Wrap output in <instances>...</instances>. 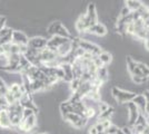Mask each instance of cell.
Returning a JSON list of instances; mask_svg holds the SVG:
<instances>
[{"mask_svg":"<svg viewBox=\"0 0 149 134\" xmlns=\"http://www.w3.org/2000/svg\"><path fill=\"white\" fill-rule=\"evenodd\" d=\"M47 34L52 36H59V37H63V38H69L72 39V36L70 35V32H68V29L62 25V22L60 21H54L49 25V27L47 28Z\"/></svg>","mask_w":149,"mask_h":134,"instance_id":"obj_1","label":"cell"},{"mask_svg":"<svg viewBox=\"0 0 149 134\" xmlns=\"http://www.w3.org/2000/svg\"><path fill=\"white\" fill-rule=\"evenodd\" d=\"M111 94L116 98V101L120 104H126L128 102H131L134 100V97L136 96V94L132 92H127V91L120 89L118 87H112Z\"/></svg>","mask_w":149,"mask_h":134,"instance_id":"obj_2","label":"cell"},{"mask_svg":"<svg viewBox=\"0 0 149 134\" xmlns=\"http://www.w3.org/2000/svg\"><path fill=\"white\" fill-rule=\"evenodd\" d=\"M36 126H37V116L36 114H33L27 119H22L20 125L17 128L21 133H30Z\"/></svg>","mask_w":149,"mask_h":134,"instance_id":"obj_3","label":"cell"},{"mask_svg":"<svg viewBox=\"0 0 149 134\" xmlns=\"http://www.w3.org/2000/svg\"><path fill=\"white\" fill-rule=\"evenodd\" d=\"M79 48H81L82 51H85V53L90 54L91 56H99L102 53L101 48L99 46L95 44H91L90 41H88L86 39H80L79 40Z\"/></svg>","mask_w":149,"mask_h":134,"instance_id":"obj_4","label":"cell"},{"mask_svg":"<svg viewBox=\"0 0 149 134\" xmlns=\"http://www.w3.org/2000/svg\"><path fill=\"white\" fill-rule=\"evenodd\" d=\"M126 106H127V109L129 112V120H128V125L129 128H132L136 123V120L138 119V116L140 114L139 112V109L136 106V104L132 102H128L126 103Z\"/></svg>","mask_w":149,"mask_h":134,"instance_id":"obj_5","label":"cell"},{"mask_svg":"<svg viewBox=\"0 0 149 134\" xmlns=\"http://www.w3.org/2000/svg\"><path fill=\"white\" fill-rule=\"evenodd\" d=\"M47 39L44 37H32L28 40L27 47L28 48H32V49H37V51H41L47 47Z\"/></svg>","mask_w":149,"mask_h":134,"instance_id":"obj_6","label":"cell"},{"mask_svg":"<svg viewBox=\"0 0 149 134\" xmlns=\"http://www.w3.org/2000/svg\"><path fill=\"white\" fill-rule=\"evenodd\" d=\"M29 38L27 37L25 32L20 30H13V37H11V44H15L17 46H27Z\"/></svg>","mask_w":149,"mask_h":134,"instance_id":"obj_7","label":"cell"},{"mask_svg":"<svg viewBox=\"0 0 149 134\" xmlns=\"http://www.w3.org/2000/svg\"><path fill=\"white\" fill-rule=\"evenodd\" d=\"M91 26L93 25H91L90 20L87 18L86 13L81 15L79 17V19L76 21V29H77V32H87V30Z\"/></svg>","mask_w":149,"mask_h":134,"instance_id":"obj_8","label":"cell"},{"mask_svg":"<svg viewBox=\"0 0 149 134\" xmlns=\"http://www.w3.org/2000/svg\"><path fill=\"white\" fill-rule=\"evenodd\" d=\"M8 89H9V92L13 94V96L15 97V100L16 101H20V98L22 97L24 94H26V91L25 88L22 87V85L21 84H11L10 86H8Z\"/></svg>","mask_w":149,"mask_h":134,"instance_id":"obj_9","label":"cell"},{"mask_svg":"<svg viewBox=\"0 0 149 134\" xmlns=\"http://www.w3.org/2000/svg\"><path fill=\"white\" fill-rule=\"evenodd\" d=\"M70 40L71 39L69 38H63V37H59V36H52L47 41V48H58L61 45L66 44V43H68Z\"/></svg>","mask_w":149,"mask_h":134,"instance_id":"obj_10","label":"cell"},{"mask_svg":"<svg viewBox=\"0 0 149 134\" xmlns=\"http://www.w3.org/2000/svg\"><path fill=\"white\" fill-rule=\"evenodd\" d=\"M87 18L90 20L91 25H96L98 22V15H97V10H96V5L95 4H89L87 8V13H86Z\"/></svg>","mask_w":149,"mask_h":134,"instance_id":"obj_11","label":"cell"},{"mask_svg":"<svg viewBox=\"0 0 149 134\" xmlns=\"http://www.w3.org/2000/svg\"><path fill=\"white\" fill-rule=\"evenodd\" d=\"M60 68L63 70V74H65L63 81H65V82H68V83H70V82L74 79L72 66H71V64H69V63H63V64L60 65Z\"/></svg>","mask_w":149,"mask_h":134,"instance_id":"obj_12","label":"cell"},{"mask_svg":"<svg viewBox=\"0 0 149 134\" xmlns=\"http://www.w3.org/2000/svg\"><path fill=\"white\" fill-rule=\"evenodd\" d=\"M87 32H90V34H95L97 36H105L107 34V28L104 24H100V22H97L96 25L91 26L89 29L87 30Z\"/></svg>","mask_w":149,"mask_h":134,"instance_id":"obj_13","label":"cell"},{"mask_svg":"<svg viewBox=\"0 0 149 134\" xmlns=\"http://www.w3.org/2000/svg\"><path fill=\"white\" fill-rule=\"evenodd\" d=\"M0 128H5V130H9L10 128H13L7 111H1L0 112Z\"/></svg>","mask_w":149,"mask_h":134,"instance_id":"obj_14","label":"cell"},{"mask_svg":"<svg viewBox=\"0 0 149 134\" xmlns=\"http://www.w3.org/2000/svg\"><path fill=\"white\" fill-rule=\"evenodd\" d=\"M131 102L136 104V106L139 109V112H140V113H143V114L145 113V107H146L147 102H146V100H145V97H143V94L136 95L135 97H134V100H132Z\"/></svg>","mask_w":149,"mask_h":134,"instance_id":"obj_15","label":"cell"},{"mask_svg":"<svg viewBox=\"0 0 149 134\" xmlns=\"http://www.w3.org/2000/svg\"><path fill=\"white\" fill-rule=\"evenodd\" d=\"M96 78L100 81L101 83L104 84L109 78V74H108V69L106 66H102L100 68H97V72H96Z\"/></svg>","mask_w":149,"mask_h":134,"instance_id":"obj_16","label":"cell"},{"mask_svg":"<svg viewBox=\"0 0 149 134\" xmlns=\"http://www.w3.org/2000/svg\"><path fill=\"white\" fill-rule=\"evenodd\" d=\"M125 4H126V7L130 11H138L141 8V6H143V2L138 1V0H127Z\"/></svg>","mask_w":149,"mask_h":134,"instance_id":"obj_17","label":"cell"},{"mask_svg":"<svg viewBox=\"0 0 149 134\" xmlns=\"http://www.w3.org/2000/svg\"><path fill=\"white\" fill-rule=\"evenodd\" d=\"M60 112L62 114V117L66 116L69 113H74V106L67 101V102H62L60 104Z\"/></svg>","mask_w":149,"mask_h":134,"instance_id":"obj_18","label":"cell"},{"mask_svg":"<svg viewBox=\"0 0 149 134\" xmlns=\"http://www.w3.org/2000/svg\"><path fill=\"white\" fill-rule=\"evenodd\" d=\"M113 111H115L113 107L109 106V109H107V111H105V112H102V113H100L99 114V116H98V120H99V121L98 122L105 121V120H110L112 114H113Z\"/></svg>","mask_w":149,"mask_h":134,"instance_id":"obj_19","label":"cell"},{"mask_svg":"<svg viewBox=\"0 0 149 134\" xmlns=\"http://www.w3.org/2000/svg\"><path fill=\"white\" fill-rule=\"evenodd\" d=\"M98 58H99L100 62L102 63V65L105 66V65L109 64V63H111L112 55L110 54V53H107V51H102V53L100 54L99 56H98Z\"/></svg>","mask_w":149,"mask_h":134,"instance_id":"obj_20","label":"cell"},{"mask_svg":"<svg viewBox=\"0 0 149 134\" xmlns=\"http://www.w3.org/2000/svg\"><path fill=\"white\" fill-rule=\"evenodd\" d=\"M81 116H79V115L74 114V113H69V114H67L66 116H63V120L65 121L69 122L70 124H72V125H76L77 124V122L80 120Z\"/></svg>","mask_w":149,"mask_h":134,"instance_id":"obj_21","label":"cell"},{"mask_svg":"<svg viewBox=\"0 0 149 134\" xmlns=\"http://www.w3.org/2000/svg\"><path fill=\"white\" fill-rule=\"evenodd\" d=\"M42 89H46L44 82L38 81V79L37 81H32V82H31V91H32V93L39 92V91H42Z\"/></svg>","mask_w":149,"mask_h":134,"instance_id":"obj_22","label":"cell"},{"mask_svg":"<svg viewBox=\"0 0 149 134\" xmlns=\"http://www.w3.org/2000/svg\"><path fill=\"white\" fill-rule=\"evenodd\" d=\"M126 63H127V69L129 70V73L132 75V72H134L135 68L137 67V62L136 60H134L130 56H128L127 59H126Z\"/></svg>","mask_w":149,"mask_h":134,"instance_id":"obj_23","label":"cell"},{"mask_svg":"<svg viewBox=\"0 0 149 134\" xmlns=\"http://www.w3.org/2000/svg\"><path fill=\"white\" fill-rule=\"evenodd\" d=\"M137 67L140 69V72H141V74H143V76L149 78V67L147 65L143 64V63H138L137 62Z\"/></svg>","mask_w":149,"mask_h":134,"instance_id":"obj_24","label":"cell"},{"mask_svg":"<svg viewBox=\"0 0 149 134\" xmlns=\"http://www.w3.org/2000/svg\"><path fill=\"white\" fill-rule=\"evenodd\" d=\"M135 125H137V126H143V128H146V126H147V123H146V114L140 113V114H139V116H138V119L136 120Z\"/></svg>","mask_w":149,"mask_h":134,"instance_id":"obj_25","label":"cell"},{"mask_svg":"<svg viewBox=\"0 0 149 134\" xmlns=\"http://www.w3.org/2000/svg\"><path fill=\"white\" fill-rule=\"evenodd\" d=\"M79 86H80V79L74 78V79H72V81L70 82V87H71V89L74 91V93L79 89Z\"/></svg>","mask_w":149,"mask_h":134,"instance_id":"obj_26","label":"cell"},{"mask_svg":"<svg viewBox=\"0 0 149 134\" xmlns=\"http://www.w3.org/2000/svg\"><path fill=\"white\" fill-rule=\"evenodd\" d=\"M108 109H109V105L106 102H98V112H99V114L107 111Z\"/></svg>","mask_w":149,"mask_h":134,"instance_id":"obj_27","label":"cell"},{"mask_svg":"<svg viewBox=\"0 0 149 134\" xmlns=\"http://www.w3.org/2000/svg\"><path fill=\"white\" fill-rule=\"evenodd\" d=\"M117 131H118V126H116V125L111 124L107 130H105V133L106 134H116L117 133Z\"/></svg>","mask_w":149,"mask_h":134,"instance_id":"obj_28","label":"cell"},{"mask_svg":"<svg viewBox=\"0 0 149 134\" xmlns=\"http://www.w3.org/2000/svg\"><path fill=\"white\" fill-rule=\"evenodd\" d=\"M36 114L32 109H24V111H22V119H27V117H29V116H31V115Z\"/></svg>","mask_w":149,"mask_h":134,"instance_id":"obj_29","label":"cell"},{"mask_svg":"<svg viewBox=\"0 0 149 134\" xmlns=\"http://www.w3.org/2000/svg\"><path fill=\"white\" fill-rule=\"evenodd\" d=\"M131 11L127 8V7L125 6L123 9H121V11H120V18H125V17H127L129 13H130Z\"/></svg>","mask_w":149,"mask_h":134,"instance_id":"obj_30","label":"cell"},{"mask_svg":"<svg viewBox=\"0 0 149 134\" xmlns=\"http://www.w3.org/2000/svg\"><path fill=\"white\" fill-rule=\"evenodd\" d=\"M95 128L97 130V132L100 133V132H105V128L102 126V124H101V122H98L96 125H95Z\"/></svg>","mask_w":149,"mask_h":134,"instance_id":"obj_31","label":"cell"},{"mask_svg":"<svg viewBox=\"0 0 149 134\" xmlns=\"http://www.w3.org/2000/svg\"><path fill=\"white\" fill-rule=\"evenodd\" d=\"M10 30H13L11 28H8V27H5L1 32H0V37H3V36H6L8 32H10Z\"/></svg>","mask_w":149,"mask_h":134,"instance_id":"obj_32","label":"cell"},{"mask_svg":"<svg viewBox=\"0 0 149 134\" xmlns=\"http://www.w3.org/2000/svg\"><path fill=\"white\" fill-rule=\"evenodd\" d=\"M6 21H7V19H6V17H2L1 16V18H0V32L6 27Z\"/></svg>","mask_w":149,"mask_h":134,"instance_id":"obj_33","label":"cell"},{"mask_svg":"<svg viewBox=\"0 0 149 134\" xmlns=\"http://www.w3.org/2000/svg\"><path fill=\"white\" fill-rule=\"evenodd\" d=\"M101 124H102L104 128L107 130V128L111 125V121H110V120H105V121H101Z\"/></svg>","mask_w":149,"mask_h":134,"instance_id":"obj_34","label":"cell"},{"mask_svg":"<svg viewBox=\"0 0 149 134\" xmlns=\"http://www.w3.org/2000/svg\"><path fill=\"white\" fill-rule=\"evenodd\" d=\"M143 97H145V100H146V102L149 103V89H146V91H143Z\"/></svg>","mask_w":149,"mask_h":134,"instance_id":"obj_35","label":"cell"},{"mask_svg":"<svg viewBox=\"0 0 149 134\" xmlns=\"http://www.w3.org/2000/svg\"><path fill=\"white\" fill-rule=\"evenodd\" d=\"M145 43H143V45H145V48L147 49V51H149V37H147V38L143 40Z\"/></svg>","mask_w":149,"mask_h":134,"instance_id":"obj_36","label":"cell"},{"mask_svg":"<svg viewBox=\"0 0 149 134\" xmlns=\"http://www.w3.org/2000/svg\"><path fill=\"white\" fill-rule=\"evenodd\" d=\"M89 134H98V132H97V130L95 128V126H91V128H89Z\"/></svg>","mask_w":149,"mask_h":134,"instance_id":"obj_37","label":"cell"},{"mask_svg":"<svg viewBox=\"0 0 149 134\" xmlns=\"http://www.w3.org/2000/svg\"><path fill=\"white\" fill-rule=\"evenodd\" d=\"M2 55H5V53H3V48H2V46H0V57H1Z\"/></svg>","mask_w":149,"mask_h":134,"instance_id":"obj_38","label":"cell"},{"mask_svg":"<svg viewBox=\"0 0 149 134\" xmlns=\"http://www.w3.org/2000/svg\"><path fill=\"white\" fill-rule=\"evenodd\" d=\"M146 123H147V126H149V116H146Z\"/></svg>","mask_w":149,"mask_h":134,"instance_id":"obj_39","label":"cell"},{"mask_svg":"<svg viewBox=\"0 0 149 134\" xmlns=\"http://www.w3.org/2000/svg\"><path fill=\"white\" fill-rule=\"evenodd\" d=\"M98 134H106L105 132H100V133H98Z\"/></svg>","mask_w":149,"mask_h":134,"instance_id":"obj_40","label":"cell"},{"mask_svg":"<svg viewBox=\"0 0 149 134\" xmlns=\"http://www.w3.org/2000/svg\"><path fill=\"white\" fill-rule=\"evenodd\" d=\"M39 134H47V133H39Z\"/></svg>","mask_w":149,"mask_h":134,"instance_id":"obj_41","label":"cell"},{"mask_svg":"<svg viewBox=\"0 0 149 134\" xmlns=\"http://www.w3.org/2000/svg\"><path fill=\"white\" fill-rule=\"evenodd\" d=\"M0 18H1V16H0Z\"/></svg>","mask_w":149,"mask_h":134,"instance_id":"obj_42","label":"cell"}]
</instances>
